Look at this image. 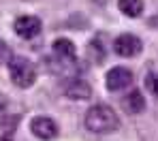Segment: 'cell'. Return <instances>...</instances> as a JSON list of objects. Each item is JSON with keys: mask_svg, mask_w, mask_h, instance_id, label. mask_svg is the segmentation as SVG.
<instances>
[{"mask_svg": "<svg viewBox=\"0 0 158 141\" xmlns=\"http://www.w3.org/2000/svg\"><path fill=\"white\" fill-rule=\"evenodd\" d=\"M85 128L90 133H96V135L115 133L120 128V118L113 111V107H109L105 103L92 105L88 109V113H85Z\"/></svg>", "mask_w": 158, "mask_h": 141, "instance_id": "1", "label": "cell"}, {"mask_svg": "<svg viewBox=\"0 0 158 141\" xmlns=\"http://www.w3.org/2000/svg\"><path fill=\"white\" fill-rule=\"evenodd\" d=\"M9 77L17 88L26 90L36 81V66L24 56H13L9 58Z\"/></svg>", "mask_w": 158, "mask_h": 141, "instance_id": "2", "label": "cell"}, {"mask_svg": "<svg viewBox=\"0 0 158 141\" xmlns=\"http://www.w3.org/2000/svg\"><path fill=\"white\" fill-rule=\"evenodd\" d=\"M141 49H143V43H141V39L139 36H135L131 32H126V34H120V36H115L113 39V52L118 54V56L122 58H135L141 54Z\"/></svg>", "mask_w": 158, "mask_h": 141, "instance_id": "3", "label": "cell"}, {"mask_svg": "<svg viewBox=\"0 0 158 141\" xmlns=\"http://www.w3.org/2000/svg\"><path fill=\"white\" fill-rule=\"evenodd\" d=\"M30 131H32L34 137H39V139H43V141H52L60 135V126L56 124V120L47 118V115H36V118H32Z\"/></svg>", "mask_w": 158, "mask_h": 141, "instance_id": "4", "label": "cell"}, {"mask_svg": "<svg viewBox=\"0 0 158 141\" xmlns=\"http://www.w3.org/2000/svg\"><path fill=\"white\" fill-rule=\"evenodd\" d=\"M13 30H15V34H17L19 39L30 41V39H34V36L41 34V30H43V22H41L39 17H34V15H22V17L15 19Z\"/></svg>", "mask_w": 158, "mask_h": 141, "instance_id": "5", "label": "cell"}, {"mask_svg": "<svg viewBox=\"0 0 158 141\" xmlns=\"http://www.w3.org/2000/svg\"><path fill=\"white\" fill-rule=\"evenodd\" d=\"M107 90L109 92H120L124 88H131L132 84V71L126 66H113L109 73H107Z\"/></svg>", "mask_w": 158, "mask_h": 141, "instance_id": "6", "label": "cell"}, {"mask_svg": "<svg viewBox=\"0 0 158 141\" xmlns=\"http://www.w3.org/2000/svg\"><path fill=\"white\" fill-rule=\"evenodd\" d=\"M53 54L56 58L62 62V64H73L77 62V47L71 39L62 36V39H56L53 41Z\"/></svg>", "mask_w": 158, "mask_h": 141, "instance_id": "7", "label": "cell"}, {"mask_svg": "<svg viewBox=\"0 0 158 141\" xmlns=\"http://www.w3.org/2000/svg\"><path fill=\"white\" fill-rule=\"evenodd\" d=\"M122 109L126 113H132V115L143 113V109H145V96L141 94V90H131L122 98Z\"/></svg>", "mask_w": 158, "mask_h": 141, "instance_id": "8", "label": "cell"}, {"mask_svg": "<svg viewBox=\"0 0 158 141\" xmlns=\"http://www.w3.org/2000/svg\"><path fill=\"white\" fill-rule=\"evenodd\" d=\"M64 94L71 98V101H88L92 96V85L83 79H75L64 88Z\"/></svg>", "mask_w": 158, "mask_h": 141, "instance_id": "9", "label": "cell"}, {"mask_svg": "<svg viewBox=\"0 0 158 141\" xmlns=\"http://www.w3.org/2000/svg\"><path fill=\"white\" fill-rule=\"evenodd\" d=\"M88 58L94 62V64H103L107 58V47L103 45V41H101V36H96V39H92L90 43H88Z\"/></svg>", "mask_w": 158, "mask_h": 141, "instance_id": "10", "label": "cell"}, {"mask_svg": "<svg viewBox=\"0 0 158 141\" xmlns=\"http://www.w3.org/2000/svg\"><path fill=\"white\" fill-rule=\"evenodd\" d=\"M118 9L126 15V17H139L145 9L143 0H118Z\"/></svg>", "mask_w": 158, "mask_h": 141, "instance_id": "11", "label": "cell"}, {"mask_svg": "<svg viewBox=\"0 0 158 141\" xmlns=\"http://www.w3.org/2000/svg\"><path fill=\"white\" fill-rule=\"evenodd\" d=\"M145 85H148V88L158 96V75H150V77L145 79Z\"/></svg>", "mask_w": 158, "mask_h": 141, "instance_id": "12", "label": "cell"}, {"mask_svg": "<svg viewBox=\"0 0 158 141\" xmlns=\"http://www.w3.org/2000/svg\"><path fill=\"white\" fill-rule=\"evenodd\" d=\"M0 141H13L11 137H0Z\"/></svg>", "mask_w": 158, "mask_h": 141, "instance_id": "13", "label": "cell"}, {"mask_svg": "<svg viewBox=\"0 0 158 141\" xmlns=\"http://www.w3.org/2000/svg\"><path fill=\"white\" fill-rule=\"evenodd\" d=\"M94 2H96V4H105L107 0H94Z\"/></svg>", "mask_w": 158, "mask_h": 141, "instance_id": "14", "label": "cell"}]
</instances>
